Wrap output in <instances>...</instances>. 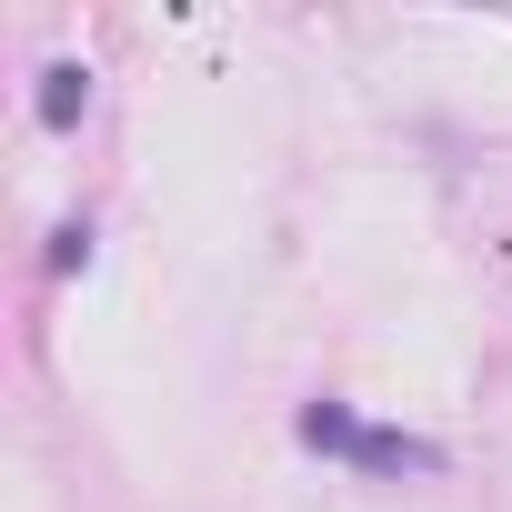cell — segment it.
I'll use <instances>...</instances> for the list:
<instances>
[{"instance_id":"1","label":"cell","mask_w":512,"mask_h":512,"mask_svg":"<svg viewBox=\"0 0 512 512\" xmlns=\"http://www.w3.org/2000/svg\"><path fill=\"white\" fill-rule=\"evenodd\" d=\"M302 442H322V452H352L362 472H432V442H402V432H362L342 402H312V412H302Z\"/></svg>"},{"instance_id":"2","label":"cell","mask_w":512,"mask_h":512,"mask_svg":"<svg viewBox=\"0 0 512 512\" xmlns=\"http://www.w3.org/2000/svg\"><path fill=\"white\" fill-rule=\"evenodd\" d=\"M81 91H91V81H81V71H71V61H61V71H51V91H41V121H51V131H61V121H71V111H81Z\"/></svg>"}]
</instances>
